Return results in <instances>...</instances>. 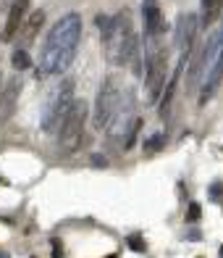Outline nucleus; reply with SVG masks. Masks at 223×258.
I'll use <instances>...</instances> for the list:
<instances>
[{
	"mask_svg": "<svg viewBox=\"0 0 223 258\" xmlns=\"http://www.w3.org/2000/svg\"><path fill=\"white\" fill-rule=\"evenodd\" d=\"M81 24H84L81 16L71 11L50 27L40 53V69H37L40 77H58L71 66L81 42Z\"/></svg>",
	"mask_w": 223,
	"mask_h": 258,
	"instance_id": "1",
	"label": "nucleus"
},
{
	"mask_svg": "<svg viewBox=\"0 0 223 258\" xmlns=\"http://www.w3.org/2000/svg\"><path fill=\"white\" fill-rule=\"evenodd\" d=\"M97 29L102 37L105 58L110 66H129L139 63V42L134 32V21L129 16V11H121L116 16H97Z\"/></svg>",
	"mask_w": 223,
	"mask_h": 258,
	"instance_id": "2",
	"label": "nucleus"
},
{
	"mask_svg": "<svg viewBox=\"0 0 223 258\" xmlns=\"http://www.w3.org/2000/svg\"><path fill=\"white\" fill-rule=\"evenodd\" d=\"M87 116H89V105L84 100H74L68 113L63 116L61 126H58V150L61 153H74L79 150L81 140H84V124H87Z\"/></svg>",
	"mask_w": 223,
	"mask_h": 258,
	"instance_id": "3",
	"label": "nucleus"
},
{
	"mask_svg": "<svg viewBox=\"0 0 223 258\" xmlns=\"http://www.w3.org/2000/svg\"><path fill=\"white\" fill-rule=\"evenodd\" d=\"M168 77V53L158 48L155 40L147 42V72H145V100L155 103L166 87Z\"/></svg>",
	"mask_w": 223,
	"mask_h": 258,
	"instance_id": "4",
	"label": "nucleus"
},
{
	"mask_svg": "<svg viewBox=\"0 0 223 258\" xmlns=\"http://www.w3.org/2000/svg\"><path fill=\"white\" fill-rule=\"evenodd\" d=\"M74 79H63L61 82V87H58L53 92V98L48 100V105H45V111H42V132H58V126H61L63 121V116L68 113V108H71V103H74Z\"/></svg>",
	"mask_w": 223,
	"mask_h": 258,
	"instance_id": "5",
	"label": "nucleus"
},
{
	"mask_svg": "<svg viewBox=\"0 0 223 258\" xmlns=\"http://www.w3.org/2000/svg\"><path fill=\"white\" fill-rule=\"evenodd\" d=\"M119 100H121V82L116 77H105L100 85V92H97V100H95V113H92L95 129H100V132L108 129V124L116 116V108H119Z\"/></svg>",
	"mask_w": 223,
	"mask_h": 258,
	"instance_id": "6",
	"label": "nucleus"
},
{
	"mask_svg": "<svg viewBox=\"0 0 223 258\" xmlns=\"http://www.w3.org/2000/svg\"><path fill=\"white\" fill-rule=\"evenodd\" d=\"M194 37H197V16L194 14L179 16V24H176V50H179V66H184L186 58H189Z\"/></svg>",
	"mask_w": 223,
	"mask_h": 258,
	"instance_id": "7",
	"label": "nucleus"
},
{
	"mask_svg": "<svg viewBox=\"0 0 223 258\" xmlns=\"http://www.w3.org/2000/svg\"><path fill=\"white\" fill-rule=\"evenodd\" d=\"M220 82H223V32H220V48H218L215 61L210 63V69L205 72V85H202V92H199V105H205L210 98L215 95Z\"/></svg>",
	"mask_w": 223,
	"mask_h": 258,
	"instance_id": "8",
	"label": "nucleus"
},
{
	"mask_svg": "<svg viewBox=\"0 0 223 258\" xmlns=\"http://www.w3.org/2000/svg\"><path fill=\"white\" fill-rule=\"evenodd\" d=\"M142 21H145V40L147 42L150 40H158L160 32L166 29L158 0H142Z\"/></svg>",
	"mask_w": 223,
	"mask_h": 258,
	"instance_id": "9",
	"label": "nucleus"
},
{
	"mask_svg": "<svg viewBox=\"0 0 223 258\" xmlns=\"http://www.w3.org/2000/svg\"><path fill=\"white\" fill-rule=\"evenodd\" d=\"M27 11H29V0H14L8 8V19H6V32H3V37L6 40H14L19 29L24 27V16H27Z\"/></svg>",
	"mask_w": 223,
	"mask_h": 258,
	"instance_id": "10",
	"label": "nucleus"
},
{
	"mask_svg": "<svg viewBox=\"0 0 223 258\" xmlns=\"http://www.w3.org/2000/svg\"><path fill=\"white\" fill-rule=\"evenodd\" d=\"M19 92H21V82L19 79H11L8 85L0 92V121H6L16 108V100H19Z\"/></svg>",
	"mask_w": 223,
	"mask_h": 258,
	"instance_id": "11",
	"label": "nucleus"
},
{
	"mask_svg": "<svg viewBox=\"0 0 223 258\" xmlns=\"http://www.w3.org/2000/svg\"><path fill=\"white\" fill-rule=\"evenodd\" d=\"M139 126H142V119H139V116H134V121L129 124L126 135L121 137V150H129V148L134 145V140H137V135H139Z\"/></svg>",
	"mask_w": 223,
	"mask_h": 258,
	"instance_id": "12",
	"label": "nucleus"
},
{
	"mask_svg": "<svg viewBox=\"0 0 223 258\" xmlns=\"http://www.w3.org/2000/svg\"><path fill=\"white\" fill-rule=\"evenodd\" d=\"M11 63H14V69H19V72H27L32 66V58H29L27 48H16L14 55H11Z\"/></svg>",
	"mask_w": 223,
	"mask_h": 258,
	"instance_id": "13",
	"label": "nucleus"
},
{
	"mask_svg": "<svg viewBox=\"0 0 223 258\" xmlns=\"http://www.w3.org/2000/svg\"><path fill=\"white\" fill-rule=\"evenodd\" d=\"M42 21H45V11H34L32 19H29V27H27V29H19V32H24V37L32 40L34 34H37V29L42 27Z\"/></svg>",
	"mask_w": 223,
	"mask_h": 258,
	"instance_id": "14",
	"label": "nucleus"
},
{
	"mask_svg": "<svg viewBox=\"0 0 223 258\" xmlns=\"http://www.w3.org/2000/svg\"><path fill=\"white\" fill-rule=\"evenodd\" d=\"M163 145H166V135H163V132L145 137V143H142V148L147 150V153H158V150H160Z\"/></svg>",
	"mask_w": 223,
	"mask_h": 258,
	"instance_id": "15",
	"label": "nucleus"
},
{
	"mask_svg": "<svg viewBox=\"0 0 223 258\" xmlns=\"http://www.w3.org/2000/svg\"><path fill=\"white\" fill-rule=\"evenodd\" d=\"M218 16V6H215V0H202V24L210 27L215 21Z\"/></svg>",
	"mask_w": 223,
	"mask_h": 258,
	"instance_id": "16",
	"label": "nucleus"
},
{
	"mask_svg": "<svg viewBox=\"0 0 223 258\" xmlns=\"http://www.w3.org/2000/svg\"><path fill=\"white\" fill-rule=\"evenodd\" d=\"M129 248H132V250H137V253H145V240L142 237H139V234H129Z\"/></svg>",
	"mask_w": 223,
	"mask_h": 258,
	"instance_id": "17",
	"label": "nucleus"
},
{
	"mask_svg": "<svg viewBox=\"0 0 223 258\" xmlns=\"http://www.w3.org/2000/svg\"><path fill=\"white\" fill-rule=\"evenodd\" d=\"M202 216V206L199 203H189V214H186V221H197Z\"/></svg>",
	"mask_w": 223,
	"mask_h": 258,
	"instance_id": "18",
	"label": "nucleus"
},
{
	"mask_svg": "<svg viewBox=\"0 0 223 258\" xmlns=\"http://www.w3.org/2000/svg\"><path fill=\"white\" fill-rule=\"evenodd\" d=\"M53 258H63V248L58 245V240H53Z\"/></svg>",
	"mask_w": 223,
	"mask_h": 258,
	"instance_id": "19",
	"label": "nucleus"
},
{
	"mask_svg": "<svg viewBox=\"0 0 223 258\" xmlns=\"http://www.w3.org/2000/svg\"><path fill=\"white\" fill-rule=\"evenodd\" d=\"M92 163H95V166H105V163H108V161H105L102 156H92Z\"/></svg>",
	"mask_w": 223,
	"mask_h": 258,
	"instance_id": "20",
	"label": "nucleus"
},
{
	"mask_svg": "<svg viewBox=\"0 0 223 258\" xmlns=\"http://www.w3.org/2000/svg\"><path fill=\"white\" fill-rule=\"evenodd\" d=\"M189 240L197 242V240H202V237H199V232H197V229H192V232H189Z\"/></svg>",
	"mask_w": 223,
	"mask_h": 258,
	"instance_id": "21",
	"label": "nucleus"
},
{
	"mask_svg": "<svg viewBox=\"0 0 223 258\" xmlns=\"http://www.w3.org/2000/svg\"><path fill=\"white\" fill-rule=\"evenodd\" d=\"M210 192H213V198H220V184H213V190H210Z\"/></svg>",
	"mask_w": 223,
	"mask_h": 258,
	"instance_id": "22",
	"label": "nucleus"
},
{
	"mask_svg": "<svg viewBox=\"0 0 223 258\" xmlns=\"http://www.w3.org/2000/svg\"><path fill=\"white\" fill-rule=\"evenodd\" d=\"M215 6H218V11H220V6H223V0H215Z\"/></svg>",
	"mask_w": 223,
	"mask_h": 258,
	"instance_id": "23",
	"label": "nucleus"
},
{
	"mask_svg": "<svg viewBox=\"0 0 223 258\" xmlns=\"http://www.w3.org/2000/svg\"><path fill=\"white\" fill-rule=\"evenodd\" d=\"M0 258H8V255H6V253H0Z\"/></svg>",
	"mask_w": 223,
	"mask_h": 258,
	"instance_id": "24",
	"label": "nucleus"
},
{
	"mask_svg": "<svg viewBox=\"0 0 223 258\" xmlns=\"http://www.w3.org/2000/svg\"><path fill=\"white\" fill-rule=\"evenodd\" d=\"M220 255H223V248H220Z\"/></svg>",
	"mask_w": 223,
	"mask_h": 258,
	"instance_id": "25",
	"label": "nucleus"
},
{
	"mask_svg": "<svg viewBox=\"0 0 223 258\" xmlns=\"http://www.w3.org/2000/svg\"><path fill=\"white\" fill-rule=\"evenodd\" d=\"M110 258H116V255H110Z\"/></svg>",
	"mask_w": 223,
	"mask_h": 258,
	"instance_id": "26",
	"label": "nucleus"
}]
</instances>
